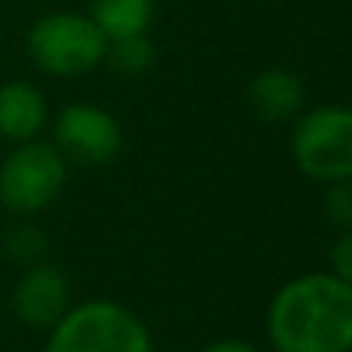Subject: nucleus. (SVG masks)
<instances>
[{"label":"nucleus","instance_id":"nucleus-1","mask_svg":"<svg viewBox=\"0 0 352 352\" xmlns=\"http://www.w3.org/2000/svg\"><path fill=\"white\" fill-rule=\"evenodd\" d=\"M266 334L275 352H352V287L331 272L285 281L269 300Z\"/></svg>","mask_w":352,"mask_h":352},{"label":"nucleus","instance_id":"nucleus-2","mask_svg":"<svg viewBox=\"0 0 352 352\" xmlns=\"http://www.w3.org/2000/svg\"><path fill=\"white\" fill-rule=\"evenodd\" d=\"M47 334L43 352H152L146 322L115 300L72 303Z\"/></svg>","mask_w":352,"mask_h":352},{"label":"nucleus","instance_id":"nucleus-3","mask_svg":"<svg viewBox=\"0 0 352 352\" xmlns=\"http://www.w3.org/2000/svg\"><path fill=\"white\" fill-rule=\"evenodd\" d=\"M25 47L43 74L80 78L105 62L109 41L84 12H47L28 28Z\"/></svg>","mask_w":352,"mask_h":352},{"label":"nucleus","instance_id":"nucleus-4","mask_svg":"<svg viewBox=\"0 0 352 352\" xmlns=\"http://www.w3.org/2000/svg\"><path fill=\"white\" fill-rule=\"evenodd\" d=\"M291 155L300 173L316 182L352 179V109L318 105L300 111L291 133Z\"/></svg>","mask_w":352,"mask_h":352},{"label":"nucleus","instance_id":"nucleus-5","mask_svg":"<svg viewBox=\"0 0 352 352\" xmlns=\"http://www.w3.org/2000/svg\"><path fill=\"white\" fill-rule=\"evenodd\" d=\"M68 164L53 142H19L0 164V204L19 217L47 210L62 195Z\"/></svg>","mask_w":352,"mask_h":352},{"label":"nucleus","instance_id":"nucleus-6","mask_svg":"<svg viewBox=\"0 0 352 352\" xmlns=\"http://www.w3.org/2000/svg\"><path fill=\"white\" fill-rule=\"evenodd\" d=\"M53 146L80 164H109L124 148V130L111 111L93 102H72L53 121Z\"/></svg>","mask_w":352,"mask_h":352},{"label":"nucleus","instance_id":"nucleus-7","mask_svg":"<svg viewBox=\"0 0 352 352\" xmlns=\"http://www.w3.org/2000/svg\"><path fill=\"white\" fill-rule=\"evenodd\" d=\"M72 309V285L50 263H31L12 287V312L31 331H53Z\"/></svg>","mask_w":352,"mask_h":352},{"label":"nucleus","instance_id":"nucleus-8","mask_svg":"<svg viewBox=\"0 0 352 352\" xmlns=\"http://www.w3.org/2000/svg\"><path fill=\"white\" fill-rule=\"evenodd\" d=\"M50 121L47 96L28 80H10L0 84V140L31 142L41 136V130Z\"/></svg>","mask_w":352,"mask_h":352},{"label":"nucleus","instance_id":"nucleus-9","mask_svg":"<svg viewBox=\"0 0 352 352\" xmlns=\"http://www.w3.org/2000/svg\"><path fill=\"white\" fill-rule=\"evenodd\" d=\"M248 102L256 118L269 124L297 121L306 105V87L287 68H266L248 87Z\"/></svg>","mask_w":352,"mask_h":352},{"label":"nucleus","instance_id":"nucleus-10","mask_svg":"<svg viewBox=\"0 0 352 352\" xmlns=\"http://www.w3.org/2000/svg\"><path fill=\"white\" fill-rule=\"evenodd\" d=\"M87 16L96 22L105 41L146 34L155 16V0H90Z\"/></svg>","mask_w":352,"mask_h":352},{"label":"nucleus","instance_id":"nucleus-11","mask_svg":"<svg viewBox=\"0 0 352 352\" xmlns=\"http://www.w3.org/2000/svg\"><path fill=\"white\" fill-rule=\"evenodd\" d=\"M105 59L111 62L115 72L127 74V78H136V74H146L148 68L155 65V47L146 34L118 37V41H109Z\"/></svg>","mask_w":352,"mask_h":352},{"label":"nucleus","instance_id":"nucleus-12","mask_svg":"<svg viewBox=\"0 0 352 352\" xmlns=\"http://www.w3.org/2000/svg\"><path fill=\"white\" fill-rule=\"evenodd\" d=\"M322 207L331 226H337L340 232H349L352 229V179L328 182L324 186Z\"/></svg>","mask_w":352,"mask_h":352},{"label":"nucleus","instance_id":"nucleus-13","mask_svg":"<svg viewBox=\"0 0 352 352\" xmlns=\"http://www.w3.org/2000/svg\"><path fill=\"white\" fill-rule=\"evenodd\" d=\"M6 248H10V254L16 256V260L41 263V254H43V248H47V241H43L41 229H34V226H19V229L10 232Z\"/></svg>","mask_w":352,"mask_h":352},{"label":"nucleus","instance_id":"nucleus-14","mask_svg":"<svg viewBox=\"0 0 352 352\" xmlns=\"http://www.w3.org/2000/svg\"><path fill=\"white\" fill-rule=\"evenodd\" d=\"M328 263H331L328 272L337 275L343 285L352 287V229L340 232V235L334 238V244H331V250H328Z\"/></svg>","mask_w":352,"mask_h":352},{"label":"nucleus","instance_id":"nucleus-15","mask_svg":"<svg viewBox=\"0 0 352 352\" xmlns=\"http://www.w3.org/2000/svg\"><path fill=\"white\" fill-rule=\"evenodd\" d=\"M201 352H260L254 346V343H248V340H235V337H226V340H213V343H207Z\"/></svg>","mask_w":352,"mask_h":352}]
</instances>
